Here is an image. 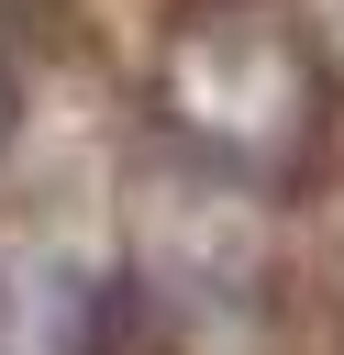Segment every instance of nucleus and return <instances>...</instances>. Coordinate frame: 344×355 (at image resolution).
Instances as JSON below:
<instances>
[{
  "label": "nucleus",
  "mask_w": 344,
  "mask_h": 355,
  "mask_svg": "<svg viewBox=\"0 0 344 355\" xmlns=\"http://www.w3.org/2000/svg\"><path fill=\"white\" fill-rule=\"evenodd\" d=\"M122 300L155 355H277V189L144 155L122 200Z\"/></svg>",
  "instance_id": "nucleus-1"
},
{
  "label": "nucleus",
  "mask_w": 344,
  "mask_h": 355,
  "mask_svg": "<svg viewBox=\"0 0 344 355\" xmlns=\"http://www.w3.org/2000/svg\"><path fill=\"white\" fill-rule=\"evenodd\" d=\"M144 100H155V133L178 155L255 178V189H300L322 166V133H333L322 44L277 0H189L155 33Z\"/></svg>",
  "instance_id": "nucleus-2"
},
{
  "label": "nucleus",
  "mask_w": 344,
  "mask_h": 355,
  "mask_svg": "<svg viewBox=\"0 0 344 355\" xmlns=\"http://www.w3.org/2000/svg\"><path fill=\"white\" fill-rule=\"evenodd\" d=\"M11 122H22V44H11V11H0V144H11Z\"/></svg>",
  "instance_id": "nucleus-3"
},
{
  "label": "nucleus",
  "mask_w": 344,
  "mask_h": 355,
  "mask_svg": "<svg viewBox=\"0 0 344 355\" xmlns=\"http://www.w3.org/2000/svg\"><path fill=\"white\" fill-rule=\"evenodd\" d=\"M0 11H33V0H0Z\"/></svg>",
  "instance_id": "nucleus-4"
}]
</instances>
